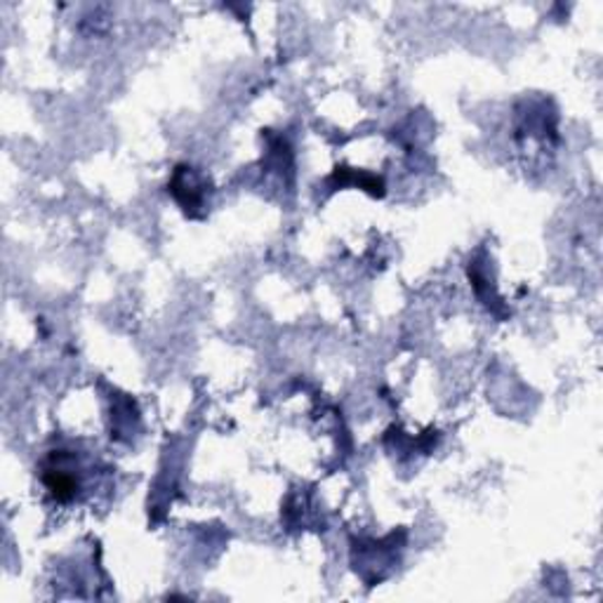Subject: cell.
Segmentation results:
<instances>
[{
    "label": "cell",
    "instance_id": "cell-1",
    "mask_svg": "<svg viewBox=\"0 0 603 603\" xmlns=\"http://www.w3.org/2000/svg\"><path fill=\"white\" fill-rule=\"evenodd\" d=\"M43 483L57 502H71L78 498L83 481L78 474V465L67 453H55L43 465Z\"/></svg>",
    "mask_w": 603,
    "mask_h": 603
}]
</instances>
